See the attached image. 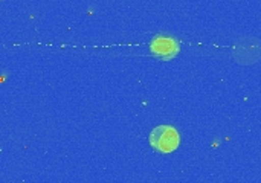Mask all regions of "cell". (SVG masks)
Here are the masks:
<instances>
[{
    "instance_id": "6da1fadb",
    "label": "cell",
    "mask_w": 261,
    "mask_h": 183,
    "mask_svg": "<svg viewBox=\"0 0 261 183\" xmlns=\"http://www.w3.org/2000/svg\"><path fill=\"white\" fill-rule=\"evenodd\" d=\"M150 145L158 153H173L180 145V135L171 125H159L150 133Z\"/></svg>"
},
{
    "instance_id": "7a4b0ae2",
    "label": "cell",
    "mask_w": 261,
    "mask_h": 183,
    "mask_svg": "<svg viewBox=\"0 0 261 183\" xmlns=\"http://www.w3.org/2000/svg\"><path fill=\"white\" fill-rule=\"evenodd\" d=\"M150 52L153 57L170 61L176 58L180 52V43L177 38L167 35V34H158L151 38L150 41Z\"/></svg>"
}]
</instances>
